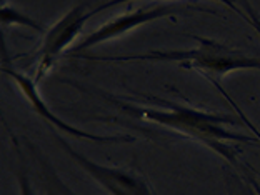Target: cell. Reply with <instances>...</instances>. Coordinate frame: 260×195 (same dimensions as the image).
Listing matches in <instances>:
<instances>
[{"mask_svg":"<svg viewBox=\"0 0 260 195\" xmlns=\"http://www.w3.org/2000/svg\"><path fill=\"white\" fill-rule=\"evenodd\" d=\"M160 102L165 105V109L134 107V105L122 102H117V105L135 119L167 127L174 132H179L188 139L199 142V144L209 147L212 152H215L217 155H220L223 160L235 165V167H239V152L235 147H232V142H247V144L258 142L257 139L249 137L245 134L234 132V130L227 128L235 127L240 119L237 120L230 115L202 112L199 109L172 104L169 100H160Z\"/></svg>","mask_w":260,"mask_h":195,"instance_id":"1","label":"cell"},{"mask_svg":"<svg viewBox=\"0 0 260 195\" xmlns=\"http://www.w3.org/2000/svg\"><path fill=\"white\" fill-rule=\"evenodd\" d=\"M192 37L199 42L197 49L192 50H150L145 54L135 55H77L79 58L92 62H172L179 63L184 69H195L202 72L207 79L227 75L235 70H260V58L247 55L232 47H227L217 40L205 39V37Z\"/></svg>","mask_w":260,"mask_h":195,"instance_id":"2","label":"cell"},{"mask_svg":"<svg viewBox=\"0 0 260 195\" xmlns=\"http://www.w3.org/2000/svg\"><path fill=\"white\" fill-rule=\"evenodd\" d=\"M90 10H85V5H77L70 9L67 14L62 15L54 25L44 35V42L39 52V65L35 70L34 82L40 84L47 74L50 72L55 62L62 57V54L69 49L72 42L77 39V35L84 30L85 22L90 19Z\"/></svg>","mask_w":260,"mask_h":195,"instance_id":"3","label":"cell"},{"mask_svg":"<svg viewBox=\"0 0 260 195\" xmlns=\"http://www.w3.org/2000/svg\"><path fill=\"white\" fill-rule=\"evenodd\" d=\"M55 137L58 140V144L62 145V149L67 152V155L72 157L74 160L79 164V167L84 170L85 174L90 175L109 195H155L150 188V185L135 174L100 165L97 162L90 160V158H87L84 153L77 152L72 145L67 144V140L60 137V135H55Z\"/></svg>","mask_w":260,"mask_h":195,"instance_id":"4","label":"cell"},{"mask_svg":"<svg viewBox=\"0 0 260 195\" xmlns=\"http://www.w3.org/2000/svg\"><path fill=\"white\" fill-rule=\"evenodd\" d=\"M2 72L7 74L10 79L15 82L17 87H19V90L23 93V97L28 100V104H30V107L34 109L35 114L49 122L54 128L67 132L69 135H72L75 139L97 142V144H119V142L120 144H132V142H135V139L130 137V135H97V134L85 132V130H80L74 125H70V123L63 122L60 117L55 115L54 112L49 109V105L45 104V100L42 99V95H40L39 85L35 84L30 77L17 72L15 69H9L7 62H4V65H2Z\"/></svg>","mask_w":260,"mask_h":195,"instance_id":"5","label":"cell"},{"mask_svg":"<svg viewBox=\"0 0 260 195\" xmlns=\"http://www.w3.org/2000/svg\"><path fill=\"white\" fill-rule=\"evenodd\" d=\"M175 12L177 10L174 7H170V5H153V7H140L137 10L127 12V14L119 15V17H115V19L109 20L107 23H104L102 27H99L97 30L92 32L90 35H87L72 52H69V57L80 55L84 50L93 49V47L99 44L123 37L127 32L135 30V28L142 27L144 23H150L153 20L164 19V17L174 15Z\"/></svg>","mask_w":260,"mask_h":195,"instance_id":"6","label":"cell"},{"mask_svg":"<svg viewBox=\"0 0 260 195\" xmlns=\"http://www.w3.org/2000/svg\"><path fill=\"white\" fill-rule=\"evenodd\" d=\"M0 17H2V23L4 25H20V27H27L32 28V30L39 32V34H45V27L40 22L30 19L28 15L22 14L19 9L15 7H9L7 4L2 5V10H0Z\"/></svg>","mask_w":260,"mask_h":195,"instance_id":"7","label":"cell"},{"mask_svg":"<svg viewBox=\"0 0 260 195\" xmlns=\"http://www.w3.org/2000/svg\"><path fill=\"white\" fill-rule=\"evenodd\" d=\"M127 2H132V0H109V2H104V4H100L97 9H93V10H90V15L93 17L95 14H99V12H102V10H105V9H110V7H114V5H120V4H127ZM217 2H220V4H223V5H227L229 9H232L235 14L237 15H240V17H244V19L249 22V15L247 14H244L237 5L234 4V0H217Z\"/></svg>","mask_w":260,"mask_h":195,"instance_id":"8","label":"cell"},{"mask_svg":"<svg viewBox=\"0 0 260 195\" xmlns=\"http://www.w3.org/2000/svg\"><path fill=\"white\" fill-rule=\"evenodd\" d=\"M212 84H214V85L217 87V90H218V92H220V93H222V95H223V99H227V100H229V102H230V105H232V107H234V110H235V112H237L239 119H240L242 122H244V123H245V125H247V127H249V128L252 130V132H253V134H255V137H257V140L260 142V130H258V128H257L255 125H253V123L250 122V119H249V117H247V115L244 114V112H242V110H240V107H239V105H237V104H235V100H234L232 97H230V95H229V93H227L225 90H223V88H222V85H220V84H218V82H217V80H212Z\"/></svg>","mask_w":260,"mask_h":195,"instance_id":"9","label":"cell"},{"mask_svg":"<svg viewBox=\"0 0 260 195\" xmlns=\"http://www.w3.org/2000/svg\"><path fill=\"white\" fill-rule=\"evenodd\" d=\"M17 182H19V190H20V195H39L35 192V188L30 182V177H28V172L25 169V165L20 164L19 169H17ZM52 195V193H49ZM54 195H57V192H54ZM65 195H70L69 192Z\"/></svg>","mask_w":260,"mask_h":195,"instance_id":"10","label":"cell"},{"mask_svg":"<svg viewBox=\"0 0 260 195\" xmlns=\"http://www.w3.org/2000/svg\"><path fill=\"white\" fill-rule=\"evenodd\" d=\"M245 10H247V15H249V23L260 34V20H258V17L255 15V12H253V9L250 7L247 0H245Z\"/></svg>","mask_w":260,"mask_h":195,"instance_id":"11","label":"cell"},{"mask_svg":"<svg viewBox=\"0 0 260 195\" xmlns=\"http://www.w3.org/2000/svg\"><path fill=\"white\" fill-rule=\"evenodd\" d=\"M250 182V190H247V195H260V184L255 179H249Z\"/></svg>","mask_w":260,"mask_h":195,"instance_id":"12","label":"cell"}]
</instances>
